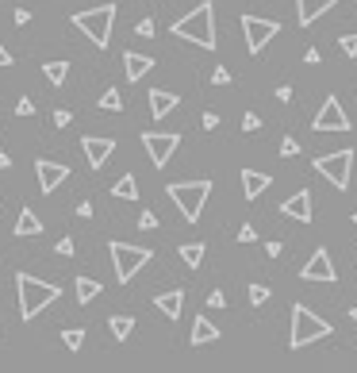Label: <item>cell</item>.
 Wrapping results in <instances>:
<instances>
[{"label":"cell","instance_id":"6da1fadb","mask_svg":"<svg viewBox=\"0 0 357 373\" xmlns=\"http://www.w3.org/2000/svg\"><path fill=\"white\" fill-rule=\"evenodd\" d=\"M173 35L184 39V43L204 46V51H215V4L204 0V4H196L192 12H184L181 20L173 23Z\"/></svg>","mask_w":357,"mask_h":373},{"label":"cell","instance_id":"7a4b0ae2","mask_svg":"<svg viewBox=\"0 0 357 373\" xmlns=\"http://www.w3.org/2000/svg\"><path fill=\"white\" fill-rule=\"evenodd\" d=\"M15 293H20V320H35L46 304L58 300L62 289L50 285V281L31 277V273H15Z\"/></svg>","mask_w":357,"mask_h":373},{"label":"cell","instance_id":"3957f363","mask_svg":"<svg viewBox=\"0 0 357 373\" xmlns=\"http://www.w3.org/2000/svg\"><path fill=\"white\" fill-rule=\"evenodd\" d=\"M330 335V323L323 315H315L311 308L292 304V331H288V351H304V346L319 343Z\"/></svg>","mask_w":357,"mask_h":373},{"label":"cell","instance_id":"277c9868","mask_svg":"<svg viewBox=\"0 0 357 373\" xmlns=\"http://www.w3.org/2000/svg\"><path fill=\"white\" fill-rule=\"evenodd\" d=\"M166 197L181 208L184 220L196 223L200 212H204V204H208V197H212V181H208V177H200V181H173L166 189Z\"/></svg>","mask_w":357,"mask_h":373},{"label":"cell","instance_id":"5b68a950","mask_svg":"<svg viewBox=\"0 0 357 373\" xmlns=\"http://www.w3.org/2000/svg\"><path fill=\"white\" fill-rule=\"evenodd\" d=\"M112 23H116V4H100V8H88V12L73 15V27H77L81 35H88V43L100 46V51L112 39Z\"/></svg>","mask_w":357,"mask_h":373},{"label":"cell","instance_id":"8992f818","mask_svg":"<svg viewBox=\"0 0 357 373\" xmlns=\"http://www.w3.org/2000/svg\"><path fill=\"white\" fill-rule=\"evenodd\" d=\"M108 254H112V266H116V281L119 285H127V281H135V273L142 270L146 262H150V247H131V242H108Z\"/></svg>","mask_w":357,"mask_h":373},{"label":"cell","instance_id":"52a82bcc","mask_svg":"<svg viewBox=\"0 0 357 373\" xmlns=\"http://www.w3.org/2000/svg\"><path fill=\"white\" fill-rule=\"evenodd\" d=\"M350 169H353V150H335L315 158V174H323L335 189H350Z\"/></svg>","mask_w":357,"mask_h":373},{"label":"cell","instance_id":"ba28073f","mask_svg":"<svg viewBox=\"0 0 357 373\" xmlns=\"http://www.w3.org/2000/svg\"><path fill=\"white\" fill-rule=\"evenodd\" d=\"M242 35H246V51L250 54H262L265 46L281 35V23L277 20H262V15H242Z\"/></svg>","mask_w":357,"mask_h":373},{"label":"cell","instance_id":"9c48e42d","mask_svg":"<svg viewBox=\"0 0 357 373\" xmlns=\"http://www.w3.org/2000/svg\"><path fill=\"white\" fill-rule=\"evenodd\" d=\"M177 143H181V135H161V131H142V147L150 154V162L158 169H166V162L173 158Z\"/></svg>","mask_w":357,"mask_h":373},{"label":"cell","instance_id":"30bf717a","mask_svg":"<svg viewBox=\"0 0 357 373\" xmlns=\"http://www.w3.org/2000/svg\"><path fill=\"white\" fill-rule=\"evenodd\" d=\"M315 131H350V116L342 112V104H338V96H327L319 108V116L311 119Z\"/></svg>","mask_w":357,"mask_h":373},{"label":"cell","instance_id":"8fae6325","mask_svg":"<svg viewBox=\"0 0 357 373\" xmlns=\"http://www.w3.org/2000/svg\"><path fill=\"white\" fill-rule=\"evenodd\" d=\"M299 277H304V281H327V285H330V281H338V270L330 266V254L319 247L311 258H307L304 270H299Z\"/></svg>","mask_w":357,"mask_h":373},{"label":"cell","instance_id":"7c38bea8","mask_svg":"<svg viewBox=\"0 0 357 373\" xmlns=\"http://www.w3.org/2000/svg\"><path fill=\"white\" fill-rule=\"evenodd\" d=\"M35 174H39V189H43V192H54V189H58V185L69 177V169L62 166V162L39 158V162H35Z\"/></svg>","mask_w":357,"mask_h":373},{"label":"cell","instance_id":"4fadbf2b","mask_svg":"<svg viewBox=\"0 0 357 373\" xmlns=\"http://www.w3.org/2000/svg\"><path fill=\"white\" fill-rule=\"evenodd\" d=\"M81 147H85V158L93 169H100L104 162L112 158V150H116V139H100V135H85L81 139Z\"/></svg>","mask_w":357,"mask_h":373},{"label":"cell","instance_id":"5bb4252c","mask_svg":"<svg viewBox=\"0 0 357 373\" xmlns=\"http://www.w3.org/2000/svg\"><path fill=\"white\" fill-rule=\"evenodd\" d=\"M281 216H288V220H299V223H311V192L307 189H299V192H292V197L281 204Z\"/></svg>","mask_w":357,"mask_h":373},{"label":"cell","instance_id":"9a60e30c","mask_svg":"<svg viewBox=\"0 0 357 373\" xmlns=\"http://www.w3.org/2000/svg\"><path fill=\"white\" fill-rule=\"evenodd\" d=\"M338 0H296V23L299 27H311L323 12H330Z\"/></svg>","mask_w":357,"mask_h":373},{"label":"cell","instance_id":"2e32d148","mask_svg":"<svg viewBox=\"0 0 357 373\" xmlns=\"http://www.w3.org/2000/svg\"><path fill=\"white\" fill-rule=\"evenodd\" d=\"M123 70H127V81H142L154 70V58L150 54H139V51H127L123 54Z\"/></svg>","mask_w":357,"mask_h":373},{"label":"cell","instance_id":"e0dca14e","mask_svg":"<svg viewBox=\"0 0 357 373\" xmlns=\"http://www.w3.org/2000/svg\"><path fill=\"white\" fill-rule=\"evenodd\" d=\"M273 185L269 174H257V169H242V192H246V200H257L265 189Z\"/></svg>","mask_w":357,"mask_h":373},{"label":"cell","instance_id":"ac0fdd59","mask_svg":"<svg viewBox=\"0 0 357 373\" xmlns=\"http://www.w3.org/2000/svg\"><path fill=\"white\" fill-rule=\"evenodd\" d=\"M181 104V96L177 93H166V89H150V116H158V119H166L169 112Z\"/></svg>","mask_w":357,"mask_h":373},{"label":"cell","instance_id":"d6986e66","mask_svg":"<svg viewBox=\"0 0 357 373\" xmlns=\"http://www.w3.org/2000/svg\"><path fill=\"white\" fill-rule=\"evenodd\" d=\"M223 335V331L215 327L208 315H196V323H192V346H204V343H215V339Z\"/></svg>","mask_w":357,"mask_h":373},{"label":"cell","instance_id":"ffe728a7","mask_svg":"<svg viewBox=\"0 0 357 373\" xmlns=\"http://www.w3.org/2000/svg\"><path fill=\"white\" fill-rule=\"evenodd\" d=\"M154 304H158V312H166V320H177V315H181V304H184V293L181 289H169V293L154 296Z\"/></svg>","mask_w":357,"mask_h":373},{"label":"cell","instance_id":"44dd1931","mask_svg":"<svg viewBox=\"0 0 357 373\" xmlns=\"http://www.w3.org/2000/svg\"><path fill=\"white\" fill-rule=\"evenodd\" d=\"M12 235H20V239H31V235H43V220H39L31 208H23L20 212V220H15V231Z\"/></svg>","mask_w":357,"mask_h":373},{"label":"cell","instance_id":"7402d4cb","mask_svg":"<svg viewBox=\"0 0 357 373\" xmlns=\"http://www.w3.org/2000/svg\"><path fill=\"white\" fill-rule=\"evenodd\" d=\"M73 293H77V304H93L104 289H100V281H93V277H77L73 281Z\"/></svg>","mask_w":357,"mask_h":373},{"label":"cell","instance_id":"603a6c76","mask_svg":"<svg viewBox=\"0 0 357 373\" xmlns=\"http://www.w3.org/2000/svg\"><path fill=\"white\" fill-rule=\"evenodd\" d=\"M112 197L119 200H139V181H135V174H123L116 185H112Z\"/></svg>","mask_w":357,"mask_h":373},{"label":"cell","instance_id":"cb8c5ba5","mask_svg":"<svg viewBox=\"0 0 357 373\" xmlns=\"http://www.w3.org/2000/svg\"><path fill=\"white\" fill-rule=\"evenodd\" d=\"M204 254H208L204 242H184V247H181V262H184V266H192V270H196V266L204 262Z\"/></svg>","mask_w":357,"mask_h":373},{"label":"cell","instance_id":"d4e9b609","mask_svg":"<svg viewBox=\"0 0 357 373\" xmlns=\"http://www.w3.org/2000/svg\"><path fill=\"white\" fill-rule=\"evenodd\" d=\"M43 77L50 81V85H66V77H69V62H46V66H43Z\"/></svg>","mask_w":357,"mask_h":373},{"label":"cell","instance_id":"484cf974","mask_svg":"<svg viewBox=\"0 0 357 373\" xmlns=\"http://www.w3.org/2000/svg\"><path fill=\"white\" fill-rule=\"evenodd\" d=\"M108 327H112V335H116L119 343H123V339H131L135 320H131V315H112V320H108Z\"/></svg>","mask_w":357,"mask_h":373},{"label":"cell","instance_id":"4316f807","mask_svg":"<svg viewBox=\"0 0 357 373\" xmlns=\"http://www.w3.org/2000/svg\"><path fill=\"white\" fill-rule=\"evenodd\" d=\"M100 112H123V96H119V89H104Z\"/></svg>","mask_w":357,"mask_h":373},{"label":"cell","instance_id":"83f0119b","mask_svg":"<svg viewBox=\"0 0 357 373\" xmlns=\"http://www.w3.org/2000/svg\"><path fill=\"white\" fill-rule=\"evenodd\" d=\"M62 343H66L69 351H81V346H85V327H69V331H62Z\"/></svg>","mask_w":357,"mask_h":373},{"label":"cell","instance_id":"f1b7e54d","mask_svg":"<svg viewBox=\"0 0 357 373\" xmlns=\"http://www.w3.org/2000/svg\"><path fill=\"white\" fill-rule=\"evenodd\" d=\"M269 296H273V293H269L265 285H250V304H254V308H262Z\"/></svg>","mask_w":357,"mask_h":373},{"label":"cell","instance_id":"f546056e","mask_svg":"<svg viewBox=\"0 0 357 373\" xmlns=\"http://www.w3.org/2000/svg\"><path fill=\"white\" fill-rule=\"evenodd\" d=\"M299 154V143L292 139V135H285V139H281V158H296Z\"/></svg>","mask_w":357,"mask_h":373},{"label":"cell","instance_id":"4dcf8cb0","mask_svg":"<svg viewBox=\"0 0 357 373\" xmlns=\"http://www.w3.org/2000/svg\"><path fill=\"white\" fill-rule=\"evenodd\" d=\"M338 46H342L346 58H353V54H357V35H342V39H338Z\"/></svg>","mask_w":357,"mask_h":373},{"label":"cell","instance_id":"1f68e13d","mask_svg":"<svg viewBox=\"0 0 357 373\" xmlns=\"http://www.w3.org/2000/svg\"><path fill=\"white\" fill-rule=\"evenodd\" d=\"M257 127H262V116H257V112H246V116H242V131H257Z\"/></svg>","mask_w":357,"mask_h":373},{"label":"cell","instance_id":"d6a6232c","mask_svg":"<svg viewBox=\"0 0 357 373\" xmlns=\"http://www.w3.org/2000/svg\"><path fill=\"white\" fill-rule=\"evenodd\" d=\"M15 116H35V104H31V96H20V104H15Z\"/></svg>","mask_w":357,"mask_h":373},{"label":"cell","instance_id":"836d02e7","mask_svg":"<svg viewBox=\"0 0 357 373\" xmlns=\"http://www.w3.org/2000/svg\"><path fill=\"white\" fill-rule=\"evenodd\" d=\"M212 81H215V85H231V70H227V66H215Z\"/></svg>","mask_w":357,"mask_h":373},{"label":"cell","instance_id":"e575fe53","mask_svg":"<svg viewBox=\"0 0 357 373\" xmlns=\"http://www.w3.org/2000/svg\"><path fill=\"white\" fill-rule=\"evenodd\" d=\"M139 227H142V231H154V227H158V216H154V212H142V216H139Z\"/></svg>","mask_w":357,"mask_h":373},{"label":"cell","instance_id":"d590c367","mask_svg":"<svg viewBox=\"0 0 357 373\" xmlns=\"http://www.w3.org/2000/svg\"><path fill=\"white\" fill-rule=\"evenodd\" d=\"M254 239H257V231H254L250 223H242V227H238V242H254Z\"/></svg>","mask_w":357,"mask_h":373},{"label":"cell","instance_id":"8d00e7d4","mask_svg":"<svg viewBox=\"0 0 357 373\" xmlns=\"http://www.w3.org/2000/svg\"><path fill=\"white\" fill-rule=\"evenodd\" d=\"M135 31H139L142 39H150L154 35V20H139V27H135Z\"/></svg>","mask_w":357,"mask_h":373},{"label":"cell","instance_id":"74e56055","mask_svg":"<svg viewBox=\"0 0 357 373\" xmlns=\"http://www.w3.org/2000/svg\"><path fill=\"white\" fill-rule=\"evenodd\" d=\"M208 304H212V308H227V296L215 289V293H208Z\"/></svg>","mask_w":357,"mask_h":373},{"label":"cell","instance_id":"f35d334b","mask_svg":"<svg viewBox=\"0 0 357 373\" xmlns=\"http://www.w3.org/2000/svg\"><path fill=\"white\" fill-rule=\"evenodd\" d=\"M54 124H58V127H69V112L58 108V112H54Z\"/></svg>","mask_w":357,"mask_h":373},{"label":"cell","instance_id":"ab89813d","mask_svg":"<svg viewBox=\"0 0 357 373\" xmlns=\"http://www.w3.org/2000/svg\"><path fill=\"white\" fill-rule=\"evenodd\" d=\"M204 127H208V131H215V127H219V116H215V112H204Z\"/></svg>","mask_w":357,"mask_h":373},{"label":"cell","instance_id":"60d3db41","mask_svg":"<svg viewBox=\"0 0 357 373\" xmlns=\"http://www.w3.org/2000/svg\"><path fill=\"white\" fill-rule=\"evenodd\" d=\"M15 23H20V27H23V23H31V12H27V8H15Z\"/></svg>","mask_w":357,"mask_h":373},{"label":"cell","instance_id":"b9f144b4","mask_svg":"<svg viewBox=\"0 0 357 373\" xmlns=\"http://www.w3.org/2000/svg\"><path fill=\"white\" fill-rule=\"evenodd\" d=\"M77 216H81V220H88V216H93V204H88V200H81V204H77Z\"/></svg>","mask_w":357,"mask_h":373},{"label":"cell","instance_id":"7bdbcfd3","mask_svg":"<svg viewBox=\"0 0 357 373\" xmlns=\"http://www.w3.org/2000/svg\"><path fill=\"white\" fill-rule=\"evenodd\" d=\"M12 66V51H4V43H0V70Z\"/></svg>","mask_w":357,"mask_h":373},{"label":"cell","instance_id":"ee69618b","mask_svg":"<svg viewBox=\"0 0 357 373\" xmlns=\"http://www.w3.org/2000/svg\"><path fill=\"white\" fill-rule=\"evenodd\" d=\"M277 100H292V85H281L277 89Z\"/></svg>","mask_w":357,"mask_h":373},{"label":"cell","instance_id":"f6af8a7d","mask_svg":"<svg viewBox=\"0 0 357 373\" xmlns=\"http://www.w3.org/2000/svg\"><path fill=\"white\" fill-rule=\"evenodd\" d=\"M58 254H73V239H62L58 242Z\"/></svg>","mask_w":357,"mask_h":373},{"label":"cell","instance_id":"bcb514c9","mask_svg":"<svg viewBox=\"0 0 357 373\" xmlns=\"http://www.w3.org/2000/svg\"><path fill=\"white\" fill-rule=\"evenodd\" d=\"M350 320H353V323H357V308H350Z\"/></svg>","mask_w":357,"mask_h":373},{"label":"cell","instance_id":"7dc6e473","mask_svg":"<svg viewBox=\"0 0 357 373\" xmlns=\"http://www.w3.org/2000/svg\"><path fill=\"white\" fill-rule=\"evenodd\" d=\"M353 223H357V212H353Z\"/></svg>","mask_w":357,"mask_h":373},{"label":"cell","instance_id":"c3c4849f","mask_svg":"<svg viewBox=\"0 0 357 373\" xmlns=\"http://www.w3.org/2000/svg\"><path fill=\"white\" fill-rule=\"evenodd\" d=\"M353 4H357V0H353Z\"/></svg>","mask_w":357,"mask_h":373}]
</instances>
